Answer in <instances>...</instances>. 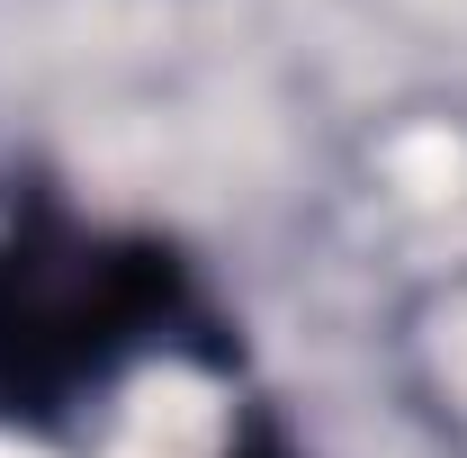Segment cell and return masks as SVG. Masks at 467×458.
Here are the masks:
<instances>
[{
	"label": "cell",
	"mask_w": 467,
	"mask_h": 458,
	"mask_svg": "<svg viewBox=\"0 0 467 458\" xmlns=\"http://www.w3.org/2000/svg\"><path fill=\"white\" fill-rule=\"evenodd\" d=\"M207 333V287L171 243L81 225L55 198H27L0 225V422L55 432L135 359L189 350Z\"/></svg>",
	"instance_id": "cell-1"
},
{
	"label": "cell",
	"mask_w": 467,
	"mask_h": 458,
	"mask_svg": "<svg viewBox=\"0 0 467 458\" xmlns=\"http://www.w3.org/2000/svg\"><path fill=\"white\" fill-rule=\"evenodd\" d=\"M234 458H296V450H288V441H279V432H270V422H261L252 441H234Z\"/></svg>",
	"instance_id": "cell-2"
}]
</instances>
